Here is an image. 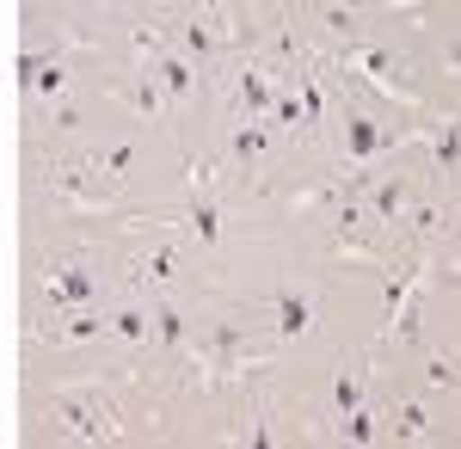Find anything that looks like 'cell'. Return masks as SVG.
<instances>
[{
  "label": "cell",
  "mask_w": 461,
  "mask_h": 449,
  "mask_svg": "<svg viewBox=\"0 0 461 449\" xmlns=\"http://www.w3.org/2000/svg\"><path fill=\"white\" fill-rule=\"evenodd\" d=\"M43 302L50 308H86V302H99V277L86 265H56V271H43Z\"/></svg>",
  "instance_id": "obj_5"
},
{
  "label": "cell",
  "mask_w": 461,
  "mask_h": 449,
  "mask_svg": "<svg viewBox=\"0 0 461 449\" xmlns=\"http://www.w3.org/2000/svg\"><path fill=\"white\" fill-rule=\"evenodd\" d=\"M345 437H351V444H375V413H369V407L345 413Z\"/></svg>",
  "instance_id": "obj_25"
},
{
  "label": "cell",
  "mask_w": 461,
  "mask_h": 449,
  "mask_svg": "<svg viewBox=\"0 0 461 449\" xmlns=\"http://www.w3.org/2000/svg\"><path fill=\"white\" fill-rule=\"evenodd\" d=\"M130 160H136V142H117V148H111L105 154V167H93V179H99V185H123V173H130Z\"/></svg>",
  "instance_id": "obj_18"
},
{
  "label": "cell",
  "mask_w": 461,
  "mask_h": 449,
  "mask_svg": "<svg viewBox=\"0 0 461 449\" xmlns=\"http://www.w3.org/2000/svg\"><path fill=\"white\" fill-rule=\"evenodd\" d=\"M430 148H437L443 179H449V173H456V124H437V130H430Z\"/></svg>",
  "instance_id": "obj_23"
},
{
  "label": "cell",
  "mask_w": 461,
  "mask_h": 449,
  "mask_svg": "<svg viewBox=\"0 0 461 449\" xmlns=\"http://www.w3.org/2000/svg\"><path fill=\"white\" fill-rule=\"evenodd\" d=\"M314 19H320V25H326L332 37H345V43H357V37H363V32H357V25H363V13H345V6H320Z\"/></svg>",
  "instance_id": "obj_19"
},
{
  "label": "cell",
  "mask_w": 461,
  "mask_h": 449,
  "mask_svg": "<svg viewBox=\"0 0 461 449\" xmlns=\"http://www.w3.org/2000/svg\"><path fill=\"white\" fill-rule=\"evenodd\" d=\"M105 339H117V345H148V339H154V320L130 302V308H117L105 320Z\"/></svg>",
  "instance_id": "obj_11"
},
{
  "label": "cell",
  "mask_w": 461,
  "mask_h": 449,
  "mask_svg": "<svg viewBox=\"0 0 461 449\" xmlns=\"http://www.w3.org/2000/svg\"><path fill=\"white\" fill-rule=\"evenodd\" d=\"M339 62H345V69H357L369 87H375V93H382V99H412V93L393 80V56L382 50V43H363V37H357V43H345V50H339Z\"/></svg>",
  "instance_id": "obj_4"
},
{
  "label": "cell",
  "mask_w": 461,
  "mask_h": 449,
  "mask_svg": "<svg viewBox=\"0 0 461 449\" xmlns=\"http://www.w3.org/2000/svg\"><path fill=\"white\" fill-rule=\"evenodd\" d=\"M154 87H160V99H191L197 93V74H191V62H178V56H160L154 62Z\"/></svg>",
  "instance_id": "obj_12"
},
{
  "label": "cell",
  "mask_w": 461,
  "mask_h": 449,
  "mask_svg": "<svg viewBox=\"0 0 461 449\" xmlns=\"http://www.w3.org/2000/svg\"><path fill=\"white\" fill-rule=\"evenodd\" d=\"M295 93H302V136L326 124V87H320L314 74H295Z\"/></svg>",
  "instance_id": "obj_14"
},
{
  "label": "cell",
  "mask_w": 461,
  "mask_h": 449,
  "mask_svg": "<svg viewBox=\"0 0 461 449\" xmlns=\"http://www.w3.org/2000/svg\"><path fill=\"white\" fill-rule=\"evenodd\" d=\"M148 320H154V339H160L167 351L185 345V314H178L173 302H154V314H148Z\"/></svg>",
  "instance_id": "obj_15"
},
{
  "label": "cell",
  "mask_w": 461,
  "mask_h": 449,
  "mask_svg": "<svg viewBox=\"0 0 461 449\" xmlns=\"http://www.w3.org/2000/svg\"><path fill=\"white\" fill-rule=\"evenodd\" d=\"M388 142H393V136L375 124V117L351 111V117H345V130H339V173H351L357 185H363V167H369V160H375Z\"/></svg>",
  "instance_id": "obj_1"
},
{
  "label": "cell",
  "mask_w": 461,
  "mask_h": 449,
  "mask_svg": "<svg viewBox=\"0 0 461 449\" xmlns=\"http://www.w3.org/2000/svg\"><path fill=\"white\" fill-rule=\"evenodd\" d=\"M425 431H430L425 407H419V400H406V407H400V437H425Z\"/></svg>",
  "instance_id": "obj_26"
},
{
  "label": "cell",
  "mask_w": 461,
  "mask_h": 449,
  "mask_svg": "<svg viewBox=\"0 0 461 449\" xmlns=\"http://www.w3.org/2000/svg\"><path fill=\"white\" fill-rule=\"evenodd\" d=\"M277 87H284V74H277V69H258V62H247V69L234 74V99L252 111V124H258V111H271Z\"/></svg>",
  "instance_id": "obj_7"
},
{
  "label": "cell",
  "mask_w": 461,
  "mask_h": 449,
  "mask_svg": "<svg viewBox=\"0 0 461 449\" xmlns=\"http://www.w3.org/2000/svg\"><path fill=\"white\" fill-rule=\"evenodd\" d=\"M271 314H277V339H302L308 326H314V302L308 296H271Z\"/></svg>",
  "instance_id": "obj_10"
},
{
  "label": "cell",
  "mask_w": 461,
  "mask_h": 449,
  "mask_svg": "<svg viewBox=\"0 0 461 449\" xmlns=\"http://www.w3.org/2000/svg\"><path fill=\"white\" fill-rule=\"evenodd\" d=\"M136 283H154V289H167V283H173V252H148L142 265H136Z\"/></svg>",
  "instance_id": "obj_20"
},
{
  "label": "cell",
  "mask_w": 461,
  "mask_h": 449,
  "mask_svg": "<svg viewBox=\"0 0 461 449\" xmlns=\"http://www.w3.org/2000/svg\"><path fill=\"white\" fill-rule=\"evenodd\" d=\"M160 43H167V37H160V25H154V19L130 32V50H136V62H160Z\"/></svg>",
  "instance_id": "obj_21"
},
{
  "label": "cell",
  "mask_w": 461,
  "mask_h": 449,
  "mask_svg": "<svg viewBox=\"0 0 461 449\" xmlns=\"http://www.w3.org/2000/svg\"><path fill=\"white\" fill-rule=\"evenodd\" d=\"M332 259H375V246L363 241V234H339L332 241Z\"/></svg>",
  "instance_id": "obj_27"
},
{
  "label": "cell",
  "mask_w": 461,
  "mask_h": 449,
  "mask_svg": "<svg viewBox=\"0 0 461 449\" xmlns=\"http://www.w3.org/2000/svg\"><path fill=\"white\" fill-rule=\"evenodd\" d=\"M185 56H197V62L215 56V32L203 25V19H191V25H185Z\"/></svg>",
  "instance_id": "obj_24"
},
{
  "label": "cell",
  "mask_w": 461,
  "mask_h": 449,
  "mask_svg": "<svg viewBox=\"0 0 461 449\" xmlns=\"http://www.w3.org/2000/svg\"><path fill=\"white\" fill-rule=\"evenodd\" d=\"M425 381H430V388H443V394H449V388H456V363H449V357H430Z\"/></svg>",
  "instance_id": "obj_28"
},
{
  "label": "cell",
  "mask_w": 461,
  "mask_h": 449,
  "mask_svg": "<svg viewBox=\"0 0 461 449\" xmlns=\"http://www.w3.org/2000/svg\"><path fill=\"white\" fill-rule=\"evenodd\" d=\"M50 407L62 413L68 437H117V418H111V407L93 394V388H80V394H56Z\"/></svg>",
  "instance_id": "obj_2"
},
{
  "label": "cell",
  "mask_w": 461,
  "mask_h": 449,
  "mask_svg": "<svg viewBox=\"0 0 461 449\" xmlns=\"http://www.w3.org/2000/svg\"><path fill=\"white\" fill-rule=\"evenodd\" d=\"M357 407H363V381H357V376H339V381H332V413L345 418V413H357Z\"/></svg>",
  "instance_id": "obj_22"
},
{
  "label": "cell",
  "mask_w": 461,
  "mask_h": 449,
  "mask_svg": "<svg viewBox=\"0 0 461 449\" xmlns=\"http://www.w3.org/2000/svg\"><path fill=\"white\" fill-rule=\"evenodd\" d=\"M86 339H105V314H74L50 345H86Z\"/></svg>",
  "instance_id": "obj_16"
},
{
  "label": "cell",
  "mask_w": 461,
  "mask_h": 449,
  "mask_svg": "<svg viewBox=\"0 0 461 449\" xmlns=\"http://www.w3.org/2000/svg\"><path fill=\"white\" fill-rule=\"evenodd\" d=\"M185 234H197L203 246H215V234H221V204H215L210 191H197V204L185 215Z\"/></svg>",
  "instance_id": "obj_13"
},
{
  "label": "cell",
  "mask_w": 461,
  "mask_h": 449,
  "mask_svg": "<svg viewBox=\"0 0 461 449\" xmlns=\"http://www.w3.org/2000/svg\"><path fill=\"white\" fill-rule=\"evenodd\" d=\"M93 173H68V167H56V173L43 179V191H50V204L68 209V215H105V185H86Z\"/></svg>",
  "instance_id": "obj_3"
},
{
  "label": "cell",
  "mask_w": 461,
  "mask_h": 449,
  "mask_svg": "<svg viewBox=\"0 0 461 449\" xmlns=\"http://www.w3.org/2000/svg\"><path fill=\"white\" fill-rule=\"evenodd\" d=\"M406 209H412V179H369V204H363L369 228H400Z\"/></svg>",
  "instance_id": "obj_6"
},
{
  "label": "cell",
  "mask_w": 461,
  "mask_h": 449,
  "mask_svg": "<svg viewBox=\"0 0 461 449\" xmlns=\"http://www.w3.org/2000/svg\"><path fill=\"white\" fill-rule=\"evenodd\" d=\"M271 136H302V105H295V93L289 87H277V99H271Z\"/></svg>",
  "instance_id": "obj_17"
},
{
  "label": "cell",
  "mask_w": 461,
  "mask_h": 449,
  "mask_svg": "<svg viewBox=\"0 0 461 449\" xmlns=\"http://www.w3.org/2000/svg\"><path fill=\"white\" fill-rule=\"evenodd\" d=\"M117 99L136 105V117H142V124H167V99H160L154 74H130V87H117Z\"/></svg>",
  "instance_id": "obj_9"
},
{
  "label": "cell",
  "mask_w": 461,
  "mask_h": 449,
  "mask_svg": "<svg viewBox=\"0 0 461 449\" xmlns=\"http://www.w3.org/2000/svg\"><path fill=\"white\" fill-rule=\"evenodd\" d=\"M265 148H271V130L265 124H252V117H240L234 130H228V160L240 167V173H258V160H265Z\"/></svg>",
  "instance_id": "obj_8"
}]
</instances>
